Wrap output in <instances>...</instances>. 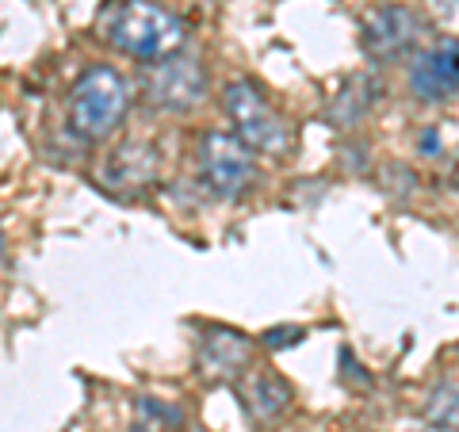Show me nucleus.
<instances>
[{"instance_id": "1", "label": "nucleus", "mask_w": 459, "mask_h": 432, "mask_svg": "<svg viewBox=\"0 0 459 432\" xmlns=\"http://www.w3.org/2000/svg\"><path fill=\"white\" fill-rule=\"evenodd\" d=\"M100 35L134 62H165L188 42V27L172 8L157 0H115L100 16Z\"/></svg>"}, {"instance_id": "2", "label": "nucleus", "mask_w": 459, "mask_h": 432, "mask_svg": "<svg viewBox=\"0 0 459 432\" xmlns=\"http://www.w3.org/2000/svg\"><path fill=\"white\" fill-rule=\"evenodd\" d=\"M131 99V81L115 65L96 62L69 89V126L84 142H104L123 126Z\"/></svg>"}, {"instance_id": "3", "label": "nucleus", "mask_w": 459, "mask_h": 432, "mask_svg": "<svg viewBox=\"0 0 459 432\" xmlns=\"http://www.w3.org/2000/svg\"><path fill=\"white\" fill-rule=\"evenodd\" d=\"M222 111L234 123V138L246 142L253 153L264 157H283L291 150V123L283 119V111L264 96V89L249 77L230 81L222 89Z\"/></svg>"}, {"instance_id": "4", "label": "nucleus", "mask_w": 459, "mask_h": 432, "mask_svg": "<svg viewBox=\"0 0 459 432\" xmlns=\"http://www.w3.org/2000/svg\"><path fill=\"white\" fill-rule=\"evenodd\" d=\"M195 161H199V180H204V188L219 199L249 195L256 177H261L256 153L246 146V142H238L230 131H207L199 138Z\"/></svg>"}, {"instance_id": "5", "label": "nucleus", "mask_w": 459, "mask_h": 432, "mask_svg": "<svg viewBox=\"0 0 459 432\" xmlns=\"http://www.w3.org/2000/svg\"><path fill=\"white\" fill-rule=\"evenodd\" d=\"M425 23L413 8L406 4H379L364 12L360 20V47L376 65H391L402 62L418 50Z\"/></svg>"}, {"instance_id": "6", "label": "nucleus", "mask_w": 459, "mask_h": 432, "mask_svg": "<svg viewBox=\"0 0 459 432\" xmlns=\"http://www.w3.org/2000/svg\"><path fill=\"white\" fill-rule=\"evenodd\" d=\"M146 96L150 104L165 111H192L207 96V69L199 65V57L188 54H172L165 62H153L146 73Z\"/></svg>"}, {"instance_id": "7", "label": "nucleus", "mask_w": 459, "mask_h": 432, "mask_svg": "<svg viewBox=\"0 0 459 432\" xmlns=\"http://www.w3.org/2000/svg\"><path fill=\"white\" fill-rule=\"evenodd\" d=\"M410 92L421 104H448L459 96V39H444L413 57Z\"/></svg>"}, {"instance_id": "8", "label": "nucleus", "mask_w": 459, "mask_h": 432, "mask_svg": "<svg viewBox=\"0 0 459 432\" xmlns=\"http://www.w3.org/2000/svg\"><path fill=\"white\" fill-rule=\"evenodd\" d=\"M238 402H241V410H246L253 428H272V425H280L283 417L291 413L295 394H291V386L276 376V371L256 367V371H241Z\"/></svg>"}, {"instance_id": "9", "label": "nucleus", "mask_w": 459, "mask_h": 432, "mask_svg": "<svg viewBox=\"0 0 459 432\" xmlns=\"http://www.w3.org/2000/svg\"><path fill=\"white\" fill-rule=\"evenodd\" d=\"M253 359V344L249 337H241L238 329H211L199 344V371H204L207 379H241V371L249 367Z\"/></svg>"}, {"instance_id": "10", "label": "nucleus", "mask_w": 459, "mask_h": 432, "mask_svg": "<svg viewBox=\"0 0 459 432\" xmlns=\"http://www.w3.org/2000/svg\"><path fill=\"white\" fill-rule=\"evenodd\" d=\"M157 177V150L146 142H131V146L115 150L104 165V180L111 188H142Z\"/></svg>"}, {"instance_id": "11", "label": "nucleus", "mask_w": 459, "mask_h": 432, "mask_svg": "<svg viewBox=\"0 0 459 432\" xmlns=\"http://www.w3.org/2000/svg\"><path fill=\"white\" fill-rule=\"evenodd\" d=\"M425 421L437 432H459V376L440 379L425 398Z\"/></svg>"}, {"instance_id": "12", "label": "nucleus", "mask_w": 459, "mask_h": 432, "mask_svg": "<svg viewBox=\"0 0 459 432\" xmlns=\"http://www.w3.org/2000/svg\"><path fill=\"white\" fill-rule=\"evenodd\" d=\"M299 341H303V329H272V333H264L268 349H287V344H299Z\"/></svg>"}, {"instance_id": "13", "label": "nucleus", "mask_w": 459, "mask_h": 432, "mask_svg": "<svg viewBox=\"0 0 459 432\" xmlns=\"http://www.w3.org/2000/svg\"><path fill=\"white\" fill-rule=\"evenodd\" d=\"M134 432H153V428H134Z\"/></svg>"}]
</instances>
